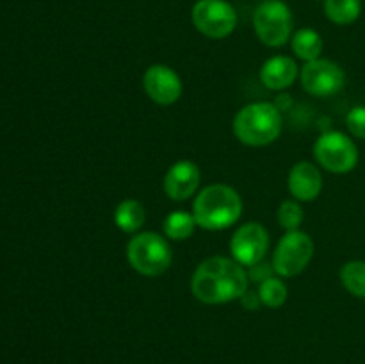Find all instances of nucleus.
<instances>
[{
	"mask_svg": "<svg viewBox=\"0 0 365 364\" xmlns=\"http://www.w3.org/2000/svg\"><path fill=\"white\" fill-rule=\"evenodd\" d=\"M273 273H274L273 264H264V261H262V263L255 264V266L248 268L250 280H255V282H259V284L262 280H266V278L273 277ZM274 275H277V273H274Z\"/></svg>",
	"mask_w": 365,
	"mask_h": 364,
	"instance_id": "nucleus-23",
	"label": "nucleus"
},
{
	"mask_svg": "<svg viewBox=\"0 0 365 364\" xmlns=\"http://www.w3.org/2000/svg\"><path fill=\"white\" fill-rule=\"evenodd\" d=\"M257 293H259L262 305L269 307V309H278V307H282L287 302L289 296L287 284H285V282L282 280V277H278V275H273V277L260 282Z\"/></svg>",
	"mask_w": 365,
	"mask_h": 364,
	"instance_id": "nucleus-19",
	"label": "nucleus"
},
{
	"mask_svg": "<svg viewBox=\"0 0 365 364\" xmlns=\"http://www.w3.org/2000/svg\"><path fill=\"white\" fill-rule=\"evenodd\" d=\"M143 88L148 98L159 106H173L184 91V84L177 71L168 64H152L143 75Z\"/></svg>",
	"mask_w": 365,
	"mask_h": 364,
	"instance_id": "nucleus-11",
	"label": "nucleus"
},
{
	"mask_svg": "<svg viewBox=\"0 0 365 364\" xmlns=\"http://www.w3.org/2000/svg\"><path fill=\"white\" fill-rule=\"evenodd\" d=\"M196 31L209 39H225L237 27V11L228 0H196L191 9Z\"/></svg>",
	"mask_w": 365,
	"mask_h": 364,
	"instance_id": "nucleus-8",
	"label": "nucleus"
},
{
	"mask_svg": "<svg viewBox=\"0 0 365 364\" xmlns=\"http://www.w3.org/2000/svg\"><path fill=\"white\" fill-rule=\"evenodd\" d=\"M241 303H242V307H245L246 310H257L260 305H262L259 293L250 291V289L245 293V295L241 296Z\"/></svg>",
	"mask_w": 365,
	"mask_h": 364,
	"instance_id": "nucleus-24",
	"label": "nucleus"
},
{
	"mask_svg": "<svg viewBox=\"0 0 365 364\" xmlns=\"http://www.w3.org/2000/svg\"><path fill=\"white\" fill-rule=\"evenodd\" d=\"M253 31L262 45L280 49L294 34V16L284 0H262L253 11Z\"/></svg>",
	"mask_w": 365,
	"mask_h": 364,
	"instance_id": "nucleus-5",
	"label": "nucleus"
},
{
	"mask_svg": "<svg viewBox=\"0 0 365 364\" xmlns=\"http://www.w3.org/2000/svg\"><path fill=\"white\" fill-rule=\"evenodd\" d=\"M317 2H319V0H317ZM323 2H324V0H323Z\"/></svg>",
	"mask_w": 365,
	"mask_h": 364,
	"instance_id": "nucleus-26",
	"label": "nucleus"
},
{
	"mask_svg": "<svg viewBox=\"0 0 365 364\" xmlns=\"http://www.w3.org/2000/svg\"><path fill=\"white\" fill-rule=\"evenodd\" d=\"M241 195L228 184H210L200 189L192 200V216L203 231H225L237 223L242 216Z\"/></svg>",
	"mask_w": 365,
	"mask_h": 364,
	"instance_id": "nucleus-2",
	"label": "nucleus"
},
{
	"mask_svg": "<svg viewBox=\"0 0 365 364\" xmlns=\"http://www.w3.org/2000/svg\"><path fill=\"white\" fill-rule=\"evenodd\" d=\"M346 125L353 138L365 139V106H356L346 116Z\"/></svg>",
	"mask_w": 365,
	"mask_h": 364,
	"instance_id": "nucleus-22",
	"label": "nucleus"
},
{
	"mask_svg": "<svg viewBox=\"0 0 365 364\" xmlns=\"http://www.w3.org/2000/svg\"><path fill=\"white\" fill-rule=\"evenodd\" d=\"M196 227H198V223H196L195 216L187 211H173L164 218L163 223L164 236L170 241H185L195 234Z\"/></svg>",
	"mask_w": 365,
	"mask_h": 364,
	"instance_id": "nucleus-17",
	"label": "nucleus"
},
{
	"mask_svg": "<svg viewBox=\"0 0 365 364\" xmlns=\"http://www.w3.org/2000/svg\"><path fill=\"white\" fill-rule=\"evenodd\" d=\"M200 184H202V171L198 164L189 159L171 164L163 181L164 193L173 202H184L191 196H196Z\"/></svg>",
	"mask_w": 365,
	"mask_h": 364,
	"instance_id": "nucleus-12",
	"label": "nucleus"
},
{
	"mask_svg": "<svg viewBox=\"0 0 365 364\" xmlns=\"http://www.w3.org/2000/svg\"><path fill=\"white\" fill-rule=\"evenodd\" d=\"M269 250V234L259 221H248L235 228L230 238V257L241 266L252 268L262 263Z\"/></svg>",
	"mask_w": 365,
	"mask_h": 364,
	"instance_id": "nucleus-10",
	"label": "nucleus"
},
{
	"mask_svg": "<svg viewBox=\"0 0 365 364\" xmlns=\"http://www.w3.org/2000/svg\"><path fill=\"white\" fill-rule=\"evenodd\" d=\"M289 193L298 202H314L323 191V173L310 161H299L289 171Z\"/></svg>",
	"mask_w": 365,
	"mask_h": 364,
	"instance_id": "nucleus-13",
	"label": "nucleus"
},
{
	"mask_svg": "<svg viewBox=\"0 0 365 364\" xmlns=\"http://www.w3.org/2000/svg\"><path fill=\"white\" fill-rule=\"evenodd\" d=\"M291 49L298 59L309 63V61L319 59L324 49V41L316 29L303 27L294 31V34H292Z\"/></svg>",
	"mask_w": 365,
	"mask_h": 364,
	"instance_id": "nucleus-16",
	"label": "nucleus"
},
{
	"mask_svg": "<svg viewBox=\"0 0 365 364\" xmlns=\"http://www.w3.org/2000/svg\"><path fill=\"white\" fill-rule=\"evenodd\" d=\"M316 245L314 239L303 231H289L278 241L273 252V270L278 277L291 278L303 273L314 259Z\"/></svg>",
	"mask_w": 365,
	"mask_h": 364,
	"instance_id": "nucleus-7",
	"label": "nucleus"
},
{
	"mask_svg": "<svg viewBox=\"0 0 365 364\" xmlns=\"http://www.w3.org/2000/svg\"><path fill=\"white\" fill-rule=\"evenodd\" d=\"M282 123V113L273 102H253L235 113L232 131L239 143L260 148L280 138Z\"/></svg>",
	"mask_w": 365,
	"mask_h": 364,
	"instance_id": "nucleus-3",
	"label": "nucleus"
},
{
	"mask_svg": "<svg viewBox=\"0 0 365 364\" xmlns=\"http://www.w3.org/2000/svg\"><path fill=\"white\" fill-rule=\"evenodd\" d=\"M314 157L323 170L346 175L359 164V146L341 131H327L314 143Z\"/></svg>",
	"mask_w": 365,
	"mask_h": 364,
	"instance_id": "nucleus-6",
	"label": "nucleus"
},
{
	"mask_svg": "<svg viewBox=\"0 0 365 364\" xmlns=\"http://www.w3.org/2000/svg\"><path fill=\"white\" fill-rule=\"evenodd\" d=\"M342 285L356 298H365V261H349L341 268Z\"/></svg>",
	"mask_w": 365,
	"mask_h": 364,
	"instance_id": "nucleus-20",
	"label": "nucleus"
},
{
	"mask_svg": "<svg viewBox=\"0 0 365 364\" xmlns=\"http://www.w3.org/2000/svg\"><path fill=\"white\" fill-rule=\"evenodd\" d=\"M298 63L289 56H273L266 59L260 66L259 77L264 88L271 89V91H285L291 88L299 77Z\"/></svg>",
	"mask_w": 365,
	"mask_h": 364,
	"instance_id": "nucleus-14",
	"label": "nucleus"
},
{
	"mask_svg": "<svg viewBox=\"0 0 365 364\" xmlns=\"http://www.w3.org/2000/svg\"><path fill=\"white\" fill-rule=\"evenodd\" d=\"M277 218L280 227L284 228L285 232L289 231H298L303 223V218H305V213H303V207L298 200L287 198L278 206Z\"/></svg>",
	"mask_w": 365,
	"mask_h": 364,
	"instance_id": "nucleus-21",
	"label": "nucleus"
},
{
	"mask_svg": "<svg viewBox=\"0 0 365 364\" xmlns=\"http://www.w3.org/2000/svg\"><path fill=\"white\" fill-rule=\"evenodd\" d=\"M273 103H274V106H277V109L280 111V113H284V111L291 109L292 100H291V96L287 95V93H284V95H278V98L274 100Z\"/></svg>",
	"mask_w": 365,
	"mask_h": 364,
	"instance_id": "nucleus-25",
	"label": "nucleus"
},
{
	"mask_svg": "<svg viewBox=\"0 0 365 364\" xmlns=\"http://www.w3.org/2000/svg\"><path fill=\"white\" fill-rule=\"evenodd\" d=\"M114 225L125 234H138L146 221V211L139 200L125 198L114 209Z\"/></svg>",
	"mask_w": 365,
	"mask_h": 364,
	"instance_id": "nucleus-15",
	"label": "nucleus"
},
{
	"mask_svg": "<svg viewBox=\"0 0 365 364\" xmlns=\"http://www.w3.org/2000/svg\"><path fill=\"white\" fill-rule=\"evenodd\" d=\"M128 264L143 277H159L170 270L173 263V250L166 236L157 232H138L127 245Z\"/></svg>",
	"mask_w": 365,
	"mask_h": 364,
	"instance_id": "nucleus-4",
	"label": "nucleus"
},
{
	"mask_svg": "<svg viewBox=\"0 0 365 364\" xmlns=\"http://www.w3.org/2000/svg\"><path fill=\"white\" fill-rule=\"evenodd\" d=\"M362 13L360 0H324V14L335 25H351Z\"/></svg>",
	"mask_w": 365,
	"mask_h": 364,
	"instance_id": "nucleus-18",
	"label": "nucleus"
},
{
	"mask_svg": "<svg viewBox=\"0 0 365 364\" xmlns=\"http://www.w3.org/2000/svg\"><path fill=\"white\" fill-rule=\"evenodd\" d=\"M248 289V270L232 257H209L198 264L191 277L192 296L207 305H221L241 300Z\"/></svg>",
	"mask_w": 365,
	"mask_h": 364,
	"instance_id": "nucleus-1",
	"label": "nucleus"
},
{
	"mask_svg": "<svg viewBox=\"0 0 365 364\" xmlns=\"http://www.w3.org/2000/svg\"><path fill=\"white\" fill-rule=\"evenodd\" d=\"M260 2H262V0H260Z\"/></svg>",
	"mask_w": 365,
	"mask_h": 364,
	"instance_id": "nucleus-27",
	"label": "nucleus"
},
{
	"mask_svg": "<svg viewBox=\"0 0 365 364\" xmlns=\"http://www.w3.org/2000/svg\"><path fill=\"white\" fill-rule=\"evenodd\" d=\"M299 81L309 95L327 98L337 95L344 88L346 74L335 61L319 57L303 64L299 70Z\"/></svg>",
	"mask_w": 365,
	"mask_h": 364,
	"instance_id": "nucleus-9",
	"label": "nucleus"
}]
</instances>
